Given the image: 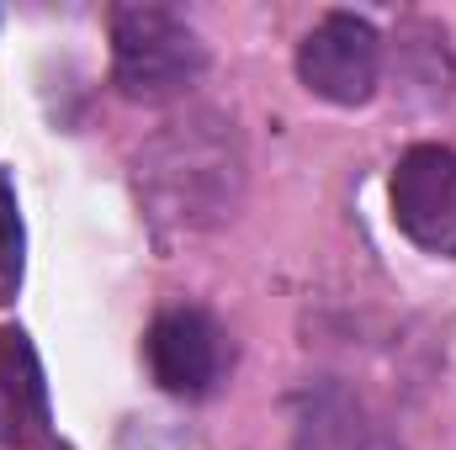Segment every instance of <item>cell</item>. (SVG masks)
I'll return each mask as SVG.
<instances>
[{"label":"cell","instance_id":"obj_1","mask_svg":"<svg viewBox=\"0 0 456 450\" xmlns=\"http://www.w3.org/2000/svg\"><path fill=\"white\" fill-rule=\"evenodd\" d=\"M233 122L224 117H191L170 122V133L143 154L138 181L149 191L154 218L175 228H208L228 218L233 186H239V149H233Z\"/></svg>","mask_w":456,"mask_h":450},{"label":"cell","instance_id":"obj_2","mask_svg":"<svg viewBox=\"0 0 456 450\" xmlns=\"http://www.w3.org/2000/svg\"><path fill=\"white\" fill-rule=\"evenodd\" d=\"M208 69V48L186 16L170 5H117L112 11V80L127 101H175Z\"/></svg>","mask_w":456,"mask_h":450},{"label":"cell","instance_id":"obj_3","mask_svg":"<svg viewBox=\"0 0 456 450\" xmlns=\"http://www.w3.org/2000/svg\"><path fill=\"white\" fill-rule=\"evenodd\" d=\"M297 80L330 107H366L382 85V37L355 11H324L297 43Z\"/></svg>","mask_w":456,"mask_h":450},{"label":"cell","instance_id":"obj_4","mask_svg":"<svg viewBox=\"0 0 456 450\" xmlns=\"http://www.w3.org/2000/svg\"><path fill=\"white\" fill-rule=\"evenodd\" d=\"M143 360L159 392L170 398H213L224 387L228 366H233V344H228L224 324L208 308H165L149 334H143Z\"/></svg>","mask_w":456,"mask_h":450},{"label":"cell","instance_id":"obj_5","mask_svg":"<svg viewBox=\"0 0 456 450\" xmlns=\"http://www.w3.org/2000/svg\"><path fill=\"white\" fill-rule=\"evenodd\" d=\"M387 202H393L398 233L414 249L456 260V149H446V143H414L393 165Z\"/></svg>","mask_w":456,"mask_h":450},{"label":"cell","instance_id":"obj_6","mask_svg":"<svg viewBox=\"0 0 456 450\" xmlns=\"http://www.w3.org/2000/svg\"><path fill=\"white\" fill-rule=\"evenodd\" d=\"M48 435V376L21 329H0V446L27 450Z\"/></svg>","mask_w":456,"mask_h":450},{"label":"cell","instance_id":"obj_7","mask_svg":"<svg viewBox=\"0 0 456 450\" xmlns=\"http://www.w3.org/2000/svg\"><path fill=\"white\" fill-rule=\"evenodd\" d=\"M21 286V213H16V191L0 175V302H11Z\"/></svg>","mask_w":456,"mask_h":450}]
</instances>
